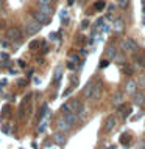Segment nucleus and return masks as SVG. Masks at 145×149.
<instances>
[{
    "instance_id": "obj_14",
    "label": "nucleus",
    "mask_w": 145,
    "mask_h": 149,
    "mask_svg": "<svg viewBox=\"0 0 145 149\" xmlns=\"http://www.w3.org/2000/svg\"><path fill=\"white\" fill-rule=\"evenodd\" d=\"M122 102H123V93L119 90V92H115L114 95H112V104H114V106H120Z\"/></svg>"
},
{
    "instance_id": "obj_2",
    "label": "nucleus",
    "mask_w": 145,
    "mask_h": 149,
    "mask_svg": "<svg viewBox=\"0 0 145 149\" xmlns=\"http://www.w3.org/2000/svg\"><path fill=\"white\" fill-rule=\"evenodd\" d=\"M6 39L8 40H11V42H19V40H22V31L19 30L17 26H9L8 30H6Z\"/></svg>"
},
{
    "instance_id": "obj_8",
    "label": "nucleus",
    "mask_w": 145,
    "mask_h": 149,
    "mask_svg": "<svg viewBox=\"0 0 145 149\" xmlns=\"http://www.w3.org/2000/svg\"><path fill=\"white\" fill-rule=\"evenodd\" d=\"M125 90H126V93H128V95H131V96H133L134 93L137 92V84H136L134 79H128V82H126V86H125Z\"/></svg>"
},
{
    "instance_id": "obj_12",
    "label": "nucleus",
    "mask_w": 145,
    "mask_h": 149,
    "mask_svg": "<svg viewBox=\"0 0 145 149\" xmlns=\"http://www.w3.org/2000/svg\"><path fill=\"white\" fill-rule=\"evenodd\" d=\"M112 30H114V33H122L125 30V22L122 19H115L114 25H112Z\"/></svg>"
},
{
    "instance_id": "obj_35",
    "label": "nucleus",
    "mask_w": 145,
    "mask_h": 149,
    "mask_svg": "<svg viewBox=\"0 0 145 149\" xmlns=\"http://www.w3.org/2000/svg\"><path fill=\"white\" fill-rule=\"evenodd\" d=\"M19 62V65H20V67H25V62H23V61H17Z\"/></svg>"
},
{
    "instance_id": "obj_21",
    "label": "nucleus",
    "mask_w": 145,
    "mask_h": 149,
    "mask_svg": "<svg viewBox=\"0 0 145 149\" xmlns=\"http://www.w3.org/2000/svg\"><path fill=\"white\" fill-rule=\"evenodd\" d=\"M61 110H63V113H69V112H72V109H70V104H69V102H65V104H63V107H61Z\"/></svg>"
},
{
    "instance_id": "obj_15",
    "label": "nucleus",
    "mask_w": 145,
    "mask_h": 149,
    "mask_svg": "<svg viewBox=\"0 0 145 149\" xmlns=\"http://www.w3.org/2000/svg\"><path fill=\"white\" fill-rule=\"evenodd\" d=\"M39 11L44 13L45 16H49V17H51V14H53V9H51L50 5H39Z\"/></svg>"
},
{
    "instance_id": "obj_36",
    "label": "nucleus",
    "mask_w": 145,
    "mask_h": 149,
    "mask_svg": "<svg viewBox=\"0 0 145 149\" xmlns=\"http://www.w3.org/2000/svg\"><path fill=\"white\" fill-rule=\"evenodd\" d=\"M51 2H55V0H51Z\"/></svg>"
},
{
    "instance_id": "obj_10",
    "label": "nucleus",
    "mask_w": 145,
    "mask_h": 149,
    "mask_svg": "<svg viewBox=\"0 0 145 149\" xmlns=\"http://www.w3.org/2000/svg\"><path fill=\"white\" fill-rule=\"evenodd\" d=\"M63 116L65 118V121H67V123H69L70 126H72V127H73L75 124H77V121H78V115H77V113H73V112H69V113H64Z\"/></svg>"
},
{
    "instance_id": "obj_5",
    "label": "nucleus",
    "mask_w": 145,
    "mask_h": 149,
    "mask_svg": "<svg viewBox=\"0 0 145 149\" xmlns=\"http://www.w3.org/2000/svg\"><path fill=\"white\" fill-rule=\"evenodd\" d=\"M56 127H58V130H59V132H67V130H70V129H72V126H70L69 123H67V121H65V118H64V116H61V118L58 120V121H56Z\"/></svg>"
},
{
    "instance_id": "obj_31",
    "label": "nucleus",
    "mask_w": 145,
    "mask_h": 149,
    "mask_svg": "<svg viewBox=\"0 0 145 149\" xmlns=\"http://www.w3.org/2000/svg\"><path fill=\"white\" fill-rule=\"evenodd\" d=\"M130 113H131V110H130V109H126V110L123 112V113H122V116H123V118H126V116H128Z\"/></svg>"
},
{
    "instance_id": "obj_11",
    "label": "nucleus",
    "mask_w": 145,
    "mask_h": 149,
    "mask_svg": "<svg viewBox=\"0 0 145 149\" xmlns=\"http://www.w3.org/2000/svg\"><path fill=\"white\" fill-rule=\"evenodd\" d=\"M94 86H95V84H94L92 81H89L86 86H84V88H83V96H84V98H91V96H92Z\"/></svg>"
},
{
    "instance_id": "obj_20",
    "label": "nucleus",
    "mask_w": 145,
    "mask_h": 149,
    "mask_svg": "<svg viewBox=\"0 0 145 149\" xmlns=\"http://www.w3.org/2000/svg\"><path fill=\"white\" fill-rule=\"evenodd\" d=\"M123 72H125L126 74H128V76H131V74L134 73V68L131 67V65H125V67H123Z\"/></svg>"
},
{
    "instance_id": "obj_16",
    "label": "nucleus",
    "mask_w": 145,
    "mask_h": 149,
    "mask_svg": "<svg viewBox=\"0 0 145 149\" xmlns=\"http://www.w3.org/2000/svg\"><path fill=\"white\" fill-rule=\"evenodd\" d=\"M136 84H137V88H140V90H145V73L139 74V76H137V81H136Z\"/></svg>"
},
{
    "instance_id": "obj_6",
    "label": "nucleus",
    "mask_w": 145,
    "mask_h": 149,
    "mask_svg": "<svg viewBox=\"0 0 145 149\" xmlns=\"http://www.w3.org/2000/svg\"><path fill=\"white\" fill-rule=\"evenodd\" d=\"M115 124H117V116L115 115H109L105 120V126H103V127H105V130L109 132V130H112V129L115 127Z\"/></svg>"
},
{
    "instance_id": "obj_3",
    "label": "nucleus",
    "mask_w": 145,
    "mask_h": 149,
    "mask_svg": "<svg viewBox=\"0 0 145 149\" xmlns=\"http://www.w3.org/2000/svg\"><path fill=\"white\" fill-rule=\"evenodd\" d=\"M31 17L34 19L37 23H41V25H47V23L50 22V17L45 16L44 13H41L39 9H34V11H31Z\"/></svg>"
},
{
    "instance_id": "obj_19",
    "label": "nucleus",
    "mask_w": 145,
    "mask_h": 149,
    "mask_svg": "<svg viewBox=\"0 0 145 149\" xmlns=\"http://www.w3.org/2000/svg\"><path fill=\"white\" fill-rule=\"evenodd\" d=\"M133 58H134V61L140 65V67H145V56H144V58H140V56H139L137 53H134Z\"/></svg>"
},
{
    "instance_id": "obj_27",
    "label": "nucleus",
    "mask_w": 145,
    "mask_h": 149,
    "mask_svg": "<svg viewBox=\"0 0 145 149\" xmlns=\"http://www.w3.org/2000/svg\"><path fill=\"white\" fill-rule=\"evenodd\" d=\"M105 8V2H98V3H95V9H103Z\"/></svg>"
},
{
    "instance_id": "obj_4",
    "label": "nucleus",
    "mask_w": 145,
    "mask_h": 149,
    "mask_svg": "<svg viewBox=\"0 0 145 149\" xmlns=\"http://www.w3.org/2000/svg\"><path fill=\"white\" fill-rule=\"evenodd\" d=\"M41 28H42V25H41V23H37V22L34 20V19L25 23L27 34H36V33H39V31H41Z\"/></svg>"
},
{
    "instance_id": "obj_13",
    "label": "nucleus",
    "mask_w": 145,
    "mask_h": 149,
    "mask_svg": "<svg viewBox=\"0 0 145 149\" xmlns=\"http://www.w3.org/2000/svg\"><path fill=\"white\" fill-rule=\"evenodd\" d=\"M144 100H145V95H144L142 92H136L134 95H133V101H134L136 106H142L144 104Z\"/></svg>"
},
{
    "instance_id": "obj_37",
    "label": "nucleus",
    "mask_w": 145,
    "mask_h": 149,
    "mask_svg": "<svg viewBox=\"0 0 145 149\" xmlns=\"http://www.w3.org/2000/svg\"><path fill=\"white\" fill-rule=\"evenodd\" d=\"M144 56H145V54H144Z\"/></svg>"
},
{
    "instance_id": "obj_7",
    "label": "nucleus",
    "mask_w": 145,
    "mask_h": 149,
    "mask_svg": "<svg viewBox=\"0 0 145 149\" xmlns=\"http://www.w3.org/2000/svg\"><path fill=\"white\" fill-rule=\"evenodd\" d=\"M53 141L58 144V146H63V144L67 143V137H65L64 132H59V130H58V132L53 135Z\"/></svg>"
},
{
    "instance_id": "obj_34",
    "label": "nucleus",
    "mask_w": 145,
    "mask_h": 149,
    "mask_svg": "<svg viewBox=\"0 0 145 149\" xmlns=\"http://www.w3.org/2000/svg\"><path fill=\"white\" fill-rule=\"evenodd\" d=\"M56 36H58V34H55V33H53V34H50V39H51V40H55V39H56Z\"/></svg>"
},
{
    "instance_id": "obj_24",
    "label": "nucleus",
    "mask_w": 145,
    "mask_h": 149,
    "mask_svg": "<svg viewBox=\"0 0 145 149\" xmlns=\"http://www.w3.org/2000/svg\"><path fill=\"white\" fill-rule=\"evenodd\" d=\"M120 141L123 143V144H128V143H130V137H128V135H126V134H125V135H122Z\"/></svg>"
},
{
    "instance_id": "obj_32",
    "label": "nucleus",
    "mask_w": 145,
    "mask_h": 149,
    "mask_svg": "<svg viewBox=\"0 0 145 149\" xmlns=\"http://www.w3.org/2000/svg\"><path fill=\"white\" fill-rule=\"evenodd\" d=\"M17 84H19V86H25V84H27V81H25V79H20V81H19Z\"/></svg>"
},
{
    "instance_id": "obj_18",
    "label": "nucleus",
    "mask_w": 145,
    "mask_h": 149,
    "mask_svg": "<svg viewBox=\"0 0 145 149\" xmlns=\"http://www.w3.org/2000/svg\"><path fill=\"white\" fill-rule=\"evenodd\" d=\"M115 54H117V50H115V47L109 45V47L106 48V56H108V59H114V58H115Z\"/></svg>"
},
{
    "instance_id": "obj_1",
    "label": "nucleus",
    "mask_w": 145,
    "mask_h": 149,
    "mask_svg": "<svg viewBox=\"0 0 145 149\" xmlns=\"http://www.w3.org/2000/svg\"><path fill=\"white\" fill-rule=\"evenodd\" d=\"M120 48H122V51H123V53H126V51H137V50H139V45H137V42H136L134 39L128 37V39H125V40L120 44Z\"/></svg>"
},
{
    "instance_id": "obj_30",
    "label": "nucleus",
    "mask_w": 145,
    "mask_h": 149,
    "mask_svg": "<svg viewBox=\"0 0 145 149\" xmlns=\"http://www.w3.org/2000/svg\"><path fill=\"white\" fill-rule=\"evenodd\" d=\"M108 64H109V62H108L106 59H103V61H101V64H100V67H101V68H105V67H106Z\"/></svg>"
},
{
    "instance_id": "obj_25",
    "label": "nucleus",
    "mask_w": 145,
    "mask_h": 149,
    "mask_svg": "<svg viewBox=\"0 0 145 149\" xmlns=\"http://www.w3.org/2000/svg\"><path fill=\"white\" fill-rule=\"evenodd\" d=\"M61 73H63V68H58V70H56V73H55V81H59Z\"/></svg>"
},
{
    "instance_id": "obj_29",
    "label": "nucleus",
    "mask_w": 145,
    "mask_h": 149,
    "mask_svg": "<svg viewBox=\"0 0 145 149\" xmlns=\"http://www.w3.org/2000/svg\"><path fill=\"white\" fill-rule=\"evenodd\" d=\"M37 45H39V42H37V40H33L31 44H30V48H34V47H37Z\"/></svg>"
},
{
    "instance_id": "obj_22",
    "label": "nucleus",
    "mask_w": 145,
    "mask_h": 149,
    "mask_svg": "<svg viewBox=\"0 0 145 149\" xmlns=\"http://www.w3.org/2000/svg\"><path fill=\"white\" fill-rule=\"evenodd\" d=\"M119 6L123 8V9L128 8V6H130V0H119Z\"/></svg>"
},
{
    "instance_id": "obj_23",
    "label": "nucleus",
    "mask_w": 145,
    "mask_h": 149,
    "mask_svg": "<svg viewBox=\"0 0 145 149\" xmlns=\"http://www.w3.org/2000/svg\"><path fill=\"white\" fill-rule=\"evenodd\" d=\"M69 61H70V62H73V64H77V62H80V58H78V54H70Z\"/></svg>"
},
{
    "instance_id": "obj_17",
    "label": "nucleus",
    "mask_w": 145,
    "mask_h": 149,
    "mask_svg": "<svg viewBox=\"0 0 145 149\" xmlns=\"http://www.w3.org/2000/svg\"><path fill=\"white\" fill-rule=\"evenodd\" d=\"M114 61H115L117 64L125 65V64H126V56H125L123 51H122V53H117V54H115V58H114Z\"/></svg>"
},
{
    "instance_id": "obj_26",
    "label": "nucleus",
    "mask_w": 145,
    "mask_h": 149,
    "mask_svg": "<svg viewBox=\"0 0 145 149\" xmlns=\"http://www.w3.org/2000/svg\"><path fill=\"white\" fill-rule=\"evenodd\" d=\"M39 5H51V0H36Z\"/></svg>"
},
{
    "instance_id": "obj_9",
    "label": "nucleus",
    "mask_w": 145,
    "mask_h": 149,
    "mask_svg": "<svg viewBox=\"0 0 145 149\" xmlns=\"http://www.w3.org/2000/svg\"><path fill=\"white\" fill-rule=\"evenodd\" d=\"M101 90H103V84H101V81H98L95 86H94V92H92V100H98V98L101 96Z\"/></svg>"
},
{
    "instance_id": "obj_33",
    "label": "nucleus",
    "mask_w": 145,
    "mask_h": 149,
    "mask_svg": "<svg viewBox=\"0 0 145 149\" xmlns=\"http://www.w3.org/2000/svg\"><path fill=\"white\" fill-rule=\"evenodd\" d=\"M67 17V11H61V19Z\"/></svg>"
},
{
    "instance_id": "obj_28",
    "label": "nucleus",
    "mask_w": 145,
    "mask_h": 149,
    "mask_svg": "<svg viewBox=\"0 0 145 149\" xmlns=\"http://www.w3.org/2000/svg\"><path fill=\"white\" fill-rule=\"evenodd\" d=\"M137 149H145V140H140V141H139Z\"/></svg>"
}]
</instances>
